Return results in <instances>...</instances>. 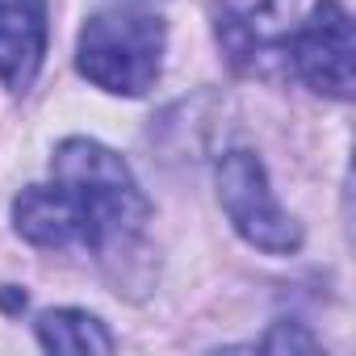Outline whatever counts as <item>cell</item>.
<instances>
[{
  "mask_svg": "<svg viewBox=\"0 0 356 356\" xmlns=\"http://www.w3.org/2000/svg\"><path fill=\"white\" fill-rule=\"evenodd\" d=\"M151 206L130 163L97 138H63L51 185H30L13 202V227L34 248H113L143 231Z\"/></svg>",
  "mask_w": 356,
  "mask_h": 356,
  "instance_id": "obj_1",
  "label": "cell"
},
{
  "mask_svg": "<svg viewBox=\"0 0 356 356\" xmlns=\"http://www.w3.org/2000/svg\"><path fill=\"white\" fill-rule=\"evenodd\" d=\"M47 55V0H0V84L26 92Z\"/></svg>",
  "mask_w": 356,
  "mask_h": 356,
  "instance_id": "obj_6",
  "label": "cell"
},
{
  "mask_svg": "<svg viewBox=\"0 0 356 356\" xmlns=\"http://www.w3.org/2000/svg\"><path fill=\"white\" fill-rule=\"evenodd\" d=\"M264 352H310L314 348V335L302 331V323H277L264 339H260Z\"/></svg>",
  "mask_w": 356,
  "mask_h": 356,
  "instance_id": "obj_8",
  "label": "cell"
},
{
  "mask_svg": "<svg viewBox=\"0 0 356 356\" xmlns=\"http://www.w3.org/2000/svg\"><path fill=\"white\" fill-rule=\"evenodd\" d=\"M214 176H218V202L239 239H248L268 256H293L302 248V227L293 222V214H285V206L268 189V172L260 155L227 151Z\"/></svg>",
  "mask_w": 356,
  "mask_h": 356,
  "instance_id": "obj_3",
  "label": "cell"
},
{
  "mask_svg": "<svg viewBox=\"0 0 356 356\" xmlns=\"http://www.w3.org/2000/svg\"><path fill=\"white\" fill-rule=\"evenodd\" d=\"M214 34L235 72L268 76L289 55L293 0H210Z\"/></svg>",
  "mask_w": 356,
  "mask_h": 356,
  "instance_id": "obj_4",
  "label": "cell"
},
{
  "mask_svg": "<svg viewBox=\"0 0 356 356\" xmlns=\"http://www.w3.org/2000/svg\"><path fill=\"white\" fill-rule=\"evenodd\" d=\"M122 5H138V9H147V5H155V0H122Z\"/></svg>",
  "mask_w": 356,
  "mask_h": 356,
  "instance_id": "obj_9",
  "label": "cell"
},
{
  "mask_svg": "<svg viewBox=\"0 0 356 356\" xmlns=\"http://www.w3.org/2000/svg\"><path fill=\"white\" fill-rule=\"evenodd\" d=\"M163 47H168L163 22L138 5H122L84 22L76 42V67L105 92L143 97L159 80Z\"/></svg>",
  "mask_w": 356,
  "mask_h": 356,
  "instance_id": "obj_2",
  "label": "cell"
},
{
  "mask_svg": "<svg viewBox=\"0 0 356 356\" xmlns=\"http://www.w3.org/2000/svg\"><path fill=\"white\" fill-rule=\"evenodd\" d=\"M352 22L335 0H318L310 9V17L302 26H293L289 34V55L285 63L323 97L348 101L352 97Z\"/></svg>",
  "mask_w": 356,
  "mask_h": 356,
  "instance_id": "obj_5",
  "label": "cell"
},
{
  "mask_svg": "<svg viewBox=\"0 0 356 356\" xmlns=\"http://www.w3.org/2000/svg\"><path fill=\"white\" fill-rule=\"evenodd\" d=\"M34 331H38V343L47 348V352H67V356H92V352H113L118 343H113V335L105 331V323L97 318V314H88V310H72V306H63V310H42L38 314V323H34Z\"/></svg>",
  "mask_w": 356,
  "mask_h": 356,
  "instance_id": "obj_7",
  "label": "cell"
}]
</instances>
